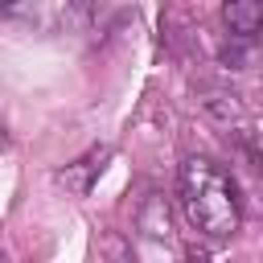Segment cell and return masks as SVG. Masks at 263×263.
<instances>
[{
	"label": "cell",
	"instance_id": "obj_1",
	"mask_svg": "<svg viewBox=\"0 0 263 263\" xmlns=\"http://www.w3.org/2000/svg\"><path fill=\"white\" fill-rule=\"evenodd\" d=\"M177 201L185 222L205 238H230L242 226L238 185L210 156H185L177 164Z\"/></svg>",
	"mask_w": 263,
	"mask_h": 263
},
{
	"label": "cell",
	"instance_id": "obj_2",
	"mask_svg": "<svg viewBox=\"0 0 263 263\" xmlns=\"http://www.w3.org/2000/svg\"><path fill=\"white\" fill-rule=\"evenodd\" d=\"M222 21L230 29V37L238 41H263V4L255 0H238V4H226L222 8Z\"/></svg>",
	"mask_w": 263,
	"mask_h": 263
},
{
	"label": "cell",
	"instance_id": "obj_3",
	"mask_svg": "<svg viewBox=\"0 0 263 263\" xmlns=\"http://www.w3.org/2000/svg\"><path fill=\"white\" fill-rule=\"evenodd\" d=\"M185 263H214V259H210V251H201V247H185Z\"/></svg>",
	"mask_w": 263,
	"mask_h": 263
}]
</instances>
